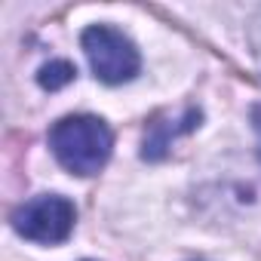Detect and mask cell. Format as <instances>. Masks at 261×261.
Masks as SVG:
<instances>
[{"mask_svg":"<svg viewBox=\"0 0 261 261\" xmlns=\"http://www.w3.org/2000/svg\"><path fill=\"white\" fill-rule=\"evenodd\" d=\"M49 148L56 160L74 175H98L114 151V133L101 117L68 114L49 129Z\"/></svg>","mask_w":261,"mask_h":261,"instance_id":"1","label":"cell"},{"mask_svg":"<svg viewBox=\"0 0 261 261\" xmlns=\"http://www.w3.org/2000/svg\"><path fill=\"white\" fill-rule=\"evenodd\" d=\"M80 46L89 59L92 74L108 86L129 83L142 68V56L136 43L111 25H89L80 34Z\"/></svg>","mask_w":261,"mask_h":261,"instance_id":"2","label":"cell"},{"mask_svg":"<svg viewBox=\"0 0 261 261\" xmlns=\"http://www.w3.org/2000/svg\"><path fill=\"white\" fill-rule=\"evenodd\" d=\"M10 221H13L19 237H25L31 243L56 246V243H65L71 237L74 221H77V209L62 194H37V197L25 200L22 206H16Z\"/></svg>","mask_w":261,"mask_h":261,"instance_id":"3","label":"cell"},{"mask_svg":"<svg viewBox=\"0 0 261 261\" xmlns=\"http://www.w3.org/2000/svg\"><path fill=\"white\" fill-rule=\"evenodd\" d=\"M200 120H203V111H200V108H185V114L175 117V120H172V117L163 120V114H157V117L148 123V129H145V139H142V160L160 163V160L169 154L172 142H175L178 136L194 133V129L200 126Z\"/></svg>","mask_w":261,"mask_h":261,"instance_id":"4","label":"cell"},{"mask_svg":"<svg viewBox=\"0 0 261 261\" xmlns=\"http://www.w3.org/2000/svg\"><path fill=\"white\" fill-rule=\"evenodd\" d=\"M74 80H77V68L68 59H53L37 71V83L43 89H49V92H56V89H62V86H68Z\"/></svg>","mask_w":261,"mask_h":261,"instance_id":"5","label":"cell"},{"mask_svg":"<svg viewBox=\"0 0 261 261\" xmlns=\"http://www.w3.org/2000/svg\"><path fill=\"white\" fill-rule=\"evenodd\" d=\"M246 37H249V49H252V59L261 71V10H255V16L249 19V28H246Z\"/></svg>","mask_w":261,"mask_h":261,"instance_id":"6","label":"cell"},{"mask_svg":"<svg viewBox=\"0 0 261 261\" xmlns=\"http://www.w3.org/2000/svg\"><path fill=\"white\" fill-rule=\"evenodd\" d=\"M191 261H203V258H191Z\"/></svg>","mask_w":261,"mask_h":261,"instance_id":"7","label":"cell"}]
</instances>
